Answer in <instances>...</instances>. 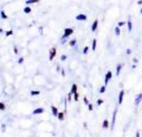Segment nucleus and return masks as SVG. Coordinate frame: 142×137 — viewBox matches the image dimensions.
Wrapping results in <instances>:
<instances>
[{"label": "nucleus", "mask_w": 142, "mask_h": 137, "mask_svg": "<svg viewBox=\"0 0 142 137\" xmlns=\"http://www.w3.org/2000/svg\"><path fill=\"white\" fill-rule=\"evenodd\" d=\"M56 48L53 47L51 50H50V57H49V60L50 61H52L54 58V56H56Z\"/></svg>", "instance_id": "f03ea898"}, {"label": "nucleus", "mask_w": 142, "mask_h": 137, "mask_svg": "<svg viewBox=\"0 0 142 137\" xmlns=\"http://www.w3.org/2000/svg\"><path fill=\"white\" fill-rule=\"evenodd\" d=\"M130 53H131V52H130V50H127V54H130Z\"/></svg>", "instance_id": "f704fd0d"}, {"label": "nucleus", "mask_w": 142, "mask_h": 137, "mask_svg": "<svg viewBox=\"0 0 142 137\" xmlns=\"http://www.w3.org/2000/svg\"><path fill=\"white\" fill-rule=\"evenodd\" d=\"M51 109H52V112H53V116H58V109H57V108L55 107H53V106H52L51 107Z\"/></svg>", "instance_id": "6e6552de"}, {"label": "nucleus", "mask_w": 142, "mask_h": 137, "mask_svg": "<svg viewBox=\"0 0 142 137\" xmlns=\"http://www.w3.org/2000/svg\"><path fill=\"white\" fill-rule=\"evenodd\" d=\"M142 93L141 94H139V95H138L137 96V98H136V99H135V104L137 105V104H139V103H140V102L142 101Z\"/></svg>", "instance_id": "423d86ee"}, {"label": "nucleus", "mask_w": 142, "mask_h": 137, "mask_svg": "<svg viewBox=\"0 0 142 137\" xmlns=\"http://www.w3.org/2000/svg\"><path fill=\"white\" fill-rule=\"evenodd\" d=\"M124 24H125L124 22H118V26H121L124 25Z\"/></svg>", "instance_id": "2f4dec72"}, {"label": "nucleus", "mask_w": 142, "mask_h": 137, "mask_svg": "<svg viewBox=\"0 0 142 137\" xmlns=\"http://www.w3.org/2000/svg\"><path fill=\"white\" fill-rule=\"evenodd\" d=\"M122 69V66L121 65H118V66L117 67V74L116 75L118 76L119 75V73H120V71H121V70Z\"/></svg>", "instance_id": "f8f14e48"}, {"label": "nucleus", "mask_w": 142, "mask_h": 137, "mask_svg": "<svg viewBox=\"0 0 142 137\" xmlns=\"http://www.w3.org/2000/svg\"><path fill=\"white\" fill-rule=\"evenodd\" d=\"M128 28L129 31L130 32L132 31V24L131 21H128Z\"/></svg>", "instance_id": "4468645a"}, {"label": "nucleus", "mask_w": 142, "mask_h": 137, "mask_svg": "<svg viewBox=\"0 0 142 137\" xmlns=\"http://www.w3.org/2000/svg\"><path fill=\"white\" fill-rule=\"evenodd\" d=\"M23 61H24V58L21 57V58H20V59H19V61H18V63H22Z\"/></svg>", "instance_id": "7c9ffc66"}, {"label": "nucleus", "mask_w": 142, "mask_h": 137, "mask_svg": "<svg viewBox=\"0 0 142 137\" xmlns=\"http://www.w3.org/2000/svg\"><path fill=\"white\" fill-rule=\"evenodd\" d=\"M138 4H142V0H141V1H138Z\"/></svg>", "instance_id": "c9c22d12"}, {"label": "nucleus", "mask_w": 142, "mask_h": 137, "mask_svg": "<svg viewBox=\"0 0 142 137\" xmlns=\"http://www.w3.org/2000/svg\"><path fill=\"white\" fill-rule=\"evenodd\" d=\"M0 105H1V110H4V109H5V106H4V104L3 103H1Z\"/></svg>", "instance_id": "c756f323"}, {"label": "nucleus", "mask_w": 142, "mask_h": 137, "mask_svg": "<svg viewBox=\"0 0 142 137\" xmlns=\"http://www.w3.org/2000/svg\"><path fill=\"white\" fill-rule=\"evenodd\" d=\"M14 50H15V54H17L18 53V51H17V49L16 48V47H14Z\"/></svg>", "instance_id": "72a5a7b5"}, {"label": "nucleus", "mask_w": 142, "mask_h": 137, "mask_svg": "<svg viewBox=\"0 0 142 137\" xmlns=\"http://www.w3.org/2000/svg\"><path fill=\"white\" fill-rule=\"evenodd\" d=\"M88 107H89V111H92V109H93L92 104H89Z\"/></svg>", "instance_id": "bb28decb"}, {"label": "nucleus", "mask_w": 142, "mask_h": 137, "mask_svg": "<svg viewBox=\"0 0 142 137\" xmlns=\"http://www.w3.org/2000/svg\"><path fill=\"white\" fill-rule=\"evenodd\" d=\"M76 40H71V42L69 43V45H70L71 46H74L75 44H76Z\"/></svg>", "instance_id": "5701e85b"}, {"label": "nucleus", "mask_w": 142, "mask_h": 137, "mask_svg": "<svg viewBox=\"0 0 142 137\" xmlns=\"http://www.w3.org/2000/svg\"><path fill=\"white\" fill-rule=\"evenodd\" d=\"M96 40L94 39L93 40V43H92V50L94 51L96 50Z\"/></svg>", "instance_id": "ddd939ff"}, {"label": "nucleus", "mask_w": 142, "mask_h": 137, "mask_svg": "<svg viewBox=\"0 0 142 137\" xmlns=\"http://www.w3.org/2000/svg\"><path fill=\"white\" fill-rule=\"evenodd\" d=\"M137 137H139V132L137 133Z\"/></svg>", "instance_id": "e433bc0d"}, {"label": "nucleus", "mask_w": 142, "mask_h": 137, "mask_svg": "<svg viewBox=\"0 0 142 137\" xmlns=\"http://www.w3.org/2000/svg\"><path fill=\"white\" fill-rule=\"evenodd\" d=\"M58 116L59 120H62L64 119V113H59Z\"/></svg>", "instance_id": "2eb2a0df"}, {"label": "nucleus", "mask_w": 142, "mask_h": 137, "mask_svg": "<svg viewBox=\"0 0 142 137\" xmlns=\"http://www.w3.org/2000/svg\"><path fill=\"white\" fill-rule=\"evenodd\" d=\"M31 95H39L40 94V91H37V90H32L31 92Z\"/></svg>", "instance_id": "dca6fc26"}, {"label": "nucleus", "mask_w": 142, "mask_h": 137, "mask_svg": "<svg viewBox=\"0 0 142 137\" xmlns=\"http://www.w3.org/2000/svg\"><path fill=\"white\" fill-rule=\"evenodd\" d=\"M116 114H117V110L114 111V112L113 113V119H112V128L114 127V125L115 124V120H116Z\"/></svg>", "instance_id": "9d476101"}, {"label": "nucleus", "mask_w": 142, "mask_h": 137, "mask_svg": "<svg viewBox=\"0 0 142 137\" xmlns=\"http://www.w3.org/2000/svg\"><path fill=\"white\" fill-rule=\"evenodd\" d=\"M76 90H77V86L76 84H73L72 86V88H71V93H76Z\"/></svg>", "instance_id": "9b49d317"}, {"label": "nucleus", "mask_w": 142, "mask_h": 137, "mask_svg": "<svg viewBox=\"0 0 142 137\" xmlns=\"http://www.w3.org/2000/svg\"><path fill=\"white\" fill-rule=\"evenodd\" d=\"M112 73H111L110 71H108V72L107 73L106 75H105V85L107 84L109 80L112 78Z\"/></svg>", "instance_id": "7ed1b4c3"}, {"label": "nucleus", "mask_w": 142, "mask_h": 137, "mask_svg": "<svg viewBox=\"0 0 142 137\" xmlns=\"http://www.w3.org/2000/svg\"><path fill=\"white\" fill-rule=\"evenodd\" d=\"M37 1H38V0H28L26 1V4H32V3H36Z\"/></svg>", "instance_id": "6ab92c4d"}, {"label": "nucleus", "mask_w": 142, "mask_h": 137, "mask_svg": "<svg viewBox=\"0 0 142 137\" xmlns=\"http://www.w3.org/2000/svg\"><path fill=\"white\" fill-rule=\"evenodd\" d=\"M123 95H124V91L123 90H121L119 93V97H118V103L119 104H122V102L123 100Z\"/></svg>", "instance_id": "39448f33"}, {"label": "nucleus", "mask_w": 142, "mask_h": 137, "mask_svg": "<svg viewBox=\"0 0 142 137\" xmlns=\"http://www.w3.org/2000/svg\"><path fill=\"white\" fill-rule=\"evenodd\" d=\"M88 50H89V47H85L84 48V50H83V54H86L87 53V51H88Z\"/></svg>", "instance_id": "b1692460"}, {"label": "nucleus", "mask_w": 142, "mask_h": 137, "mask_svg": "<svg viewBox=\"0 0 142 137\" xmlns=\"http://www.w3.org/2000/svg\"><path fill=\"white\" fill-rule=\"evenodd\" d=\"M115 34L117 36H119L120 35V29L118 27H116L115 28Z\"/></svg>", "instance_id": "aec40b11"}, {"label": "nucleus", "mask_w": 142, "mask_h": 137, "mask_svg": "<svg viewBox=\"0 0 142 137\" xmlns=\"http://www.w3.org/2000/svg\"><path fill=\"white\" fill-rule=\"evenodd\" d=\"M73 29H70V28H67V29H65V34L64 35L62 36V38H66L68 36H69L71 35V34L73 33Z\"/></svg>", "instance_id": "f257e3e1"}, {"label": "nucleus", "mask_w": 142, "mask_h": 137, "mask_svg": "<svg viewBox=\"0 0 142 137\" xmlns=\"http://www.w3.org/2000/svg\"><path fill=\"white\" fill-rule=\"evenodd\" d=\"M24 11L26 13H31V9L30 7H26L24 9Z\"/></svg>", "instance_id": "f3484780"}, {"label": "nucleus", "mask_w": 142, "mask_h": 137, "mask_svg": "<svg viewBox=\"0 0 142 137\" xmlns=\"http://www.w3.org/2000/svg\"><path fill=\"white\" fill-rule=\"evenodd\" d=\"M78 99V94L77 93H74V100L75 101H77Z\"/></svg>", "instance_id": "393cba45"}, {"label": "nucleus", "mask_w": 142, "mask_h": 137, "mask_svg": "<svg viewBox=\"0 0 142 137\" xmlns=\"http://www.w3.org/2000/svg\"><path fill=\"white\" fill-rule=\"evenodd\" d=\"M105 91V86H102V87L101 88V89H100V93H103Z\"/></svg>", "instance_id": "4be33fe9"}, {"label": "nucleus", "mask_w": 142, "mask_h": 137, "mask_svg": "<svg viewBox=\"0 0 142 137\" xmlns=\"http://www.w3.org/2000/svg\"><path fill=\"white\" fill-rule=\"evenodd\" d=\"M76 19L77 20L83 21V20H85L87 19V16L85 15H83V14H80V15H77L76 17Z\"/></svg>", "instance_id": "20e7f679"}, {"label": "nucleus", "mask_w": 142, "mask_h": 137, "mask_svg": "<svg viewBox=\"0 0 142 137\" xmlns=\"http://www.w3.org/2000/svg\"><path fill=\"white\" fill-rule=\"evenodd\" d=\"M44 112V109H42V108H37L36 109V110H34L33 111V114H40V113H42Z\"/></svg>", "instance_id": "0eeeda50"}, {"label": "nucleus", "mask_w": 142, "mask_h": 137, "mask_svg": "<svg viewBox=\"0 0 142 137\" xmlns=\"http://www.w3.org/2000/svg\"><path fill=\"white\" fill-rule=\"evenodd\" d=\"M66 59H67V56L62 55V57H61V60H62V61H65V60H66Z\"/></svg>", "instance_id": "a878e982"}, {"label": "nucleus", "mask_w": 142, "mask_h": 137, "mask_svg": "<svg viewBox=\"0 0 142 137\" xmlns=\"http://www.w3.org/2000/svg\"><path fill=\"white\" fill-rule=\"evenodd\" d=\"M12 34V31L11 30V31H7V32H6V36H8L11 35Z\"/></svg>", "instance_id": "c85d7f7f"}, {"label": "nucleus", "mask_w": 142, "mask_h": 137, "mask_svg": "<svg viewBox=\"0 0 142 137\" xmlns=\"http://www.w3.org/2000/svg\"><path fill=\"white\" fill-rule=\"evenodd\" d=\"M84 100H85V103L86 104H89L88 100H87V98H84Z\"/></svg>", "instance_id": "473e14b6"}, {"label": "nucleus", "mask_w": 142, "mask_h": 137, "mask_svg": "<svg viewBox=\"0 0 142 137\" xmlns=\"http://www.w3.org/2000/svg\"><path fill=\"white\" fill-rule=\"evenodd\" d=\"M1 17L3 19H6V18H7V16L6 15V14L4 13V12L3 11L1 13Z\"/></svg>", "instance_id": "412c9836"}, {"label": "nucleus", "mask_w": 142, "mask_h": 137, "mask_svg": "<svg viewBox=\"0 0 142 137\" xmlns=\"http://www.w3.org/2000/svg\"><path fill=\"white\" fill-rule=\"evenodd\" d=\"M141 13H142V10H141Z\"/></svg>", "instance_id": "4c0bfd02"}, {"label": "nucleus", "mask_w": 142, "mask_h": 137, "mask_svg": "<svg viewBox=\"0 0 142 137\" xmlns=\"http://www.w3.org/2000/svg\"><path fill=\"white\" fill-rule=\"evenodd\" d=\"M103 128H107L108 127V121H107V120H104L103 124Z\"/></svg>", "instance_id": "a211bd4d"}, {"label": "nucleus", "mask_w": 142, "mask_h": 137, "mask_svg": "<svg viewBox=\"0 0 142 137\" xmlns=\"http://www.w3.org/2000/svg\"><path fill=\"white\" fill-rule=\"evenodd\" d=\"M103 102V101L102 100H97V104H98V105H100V104H101Z\"/></svg>", "instance_id": "cd10ccee"}, {"label": "nucleus", "mask_w": 142, "mask_h": 137, "mask_svg": "<svg viewBox=\"0 0 142 137\" xmlns=\"http://www.w3.org/2000/svg\"><path fill=\"white\" fill-rule=\"evenodd\" d=\"M97 26H98V20H95L94 22V23H93V25H92V31H94L96 29Z\"/></svg>", "instance_id": "1a4fd4ad"}]
</instances>
